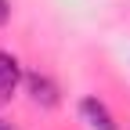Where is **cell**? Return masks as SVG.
<instances>
[{
    "mask_svg": "<svg viewBox=\"0 0 130 130\" xmlns=\"http://www.w3.org/2000/svg\"><path fill=\"white\" fill-rule=\"evenodd\" d=\"M79 119H83L90 130H119L116 126V116L108 112V105L101 101V98H94V94L79 98Z\"/></svg>",
    "mask_w": 130,
    "mask_h": 130,
    "instance_id": "obj_1",
    "label": "cell"
},
{
    "mask_svg": "<svg viewBox=\"0 0 130 130\" xmlns=\"http://www.w3.org/2000/svg\"><path fill=\"white\" fill-rule=\"evenodd\" d=\"M22 79H25L22 76V61L14 58L11 51H0V105L14 98V90H18Z\"/></svg>",
    "mask_w": 130,
    "mask_h": 130,
    "instance_id": "obj_2",
    "label": "cell"
},
{
    "mask_svg": "<svg viewBox=\"0 0 130 130\" xmlns=\"http://www.w3.org/2000/svg\"><path fill=\"white\" fill-rule=\"evenodd\" d=\"M25 90L32 98V105H40V108H54L58 105V83L51 76H43V72H29L25 76Z\"/></svg>",
    "mask_w": 130,
    "mask_h": 130,
    "instance_id": "obj_3",
    "label": "cell"
},
{
    "mask_svg": "<svg viewBox=\"0 0 130 130\" xmlns=\"http://www.w3.org/2000/svg\"><path fill=\"white\" fill-rule=\"evenodd\" d=\"M11 22V0H0V25Z\"/></svg>",
    "mask_w": 130,
    "mask_h": 130,
    "instance_id": "obj_4",
    "label": "cell"
},
{
    "mask_svg": "<svg viewBox=\"0 0 130 130\" xmlns=\"http://www.w3.org/2000/svg\"><path fill=\"white\" fill-rule=\"evenodd\" d=\"M0 130H18L14 123H7V119H0Z\"/></svg>",
    "mask_w": 130,
    "mask_h": 130,
    "instance_id": "obj_5",
    "label": "cell"
}]
</instances>
